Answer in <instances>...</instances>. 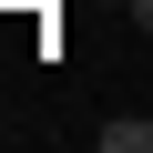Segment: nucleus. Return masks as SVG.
I'll return each instance as SVG.
<instances>
[{
	"instance_id": "1",
	"label": "nucleus",
	"mask_w": 153,
	"mask_h": 153,
	"mask_svg": "<svg viewBox=\"0 0 153 153\" xmlns=\"http://www.w3.org/2000/svg\"><path fill=\"white\" fill-rule=\"evenodd\" d=\"M92 143L102 153H153V112H112V123H92Z\"/></svg>"
}]
</instances>
